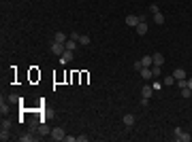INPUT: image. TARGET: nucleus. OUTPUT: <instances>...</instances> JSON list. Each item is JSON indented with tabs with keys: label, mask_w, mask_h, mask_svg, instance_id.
Instances as JSON below:
<instances>
[{
	"label": "nucleus",
	"mask_w": 192,
	"mask_h": 142,
	"mask_svg": "<svg viewBox=\"0 0 192 142\" xmlns=\"http://www.w3.org/2000/svg\"><path fill=\"white\" fill-rule=\"evenodd\" d=\"M152 94H154V87H152V85H143V89H141V95L149 100V98H152Z\"/></svg>",
	"instance_id": "6"
},
{
	"label": "nucleus",
	"mask_w": 192,
	"mask_h": 142,
	"mask_svg": "<svg viewBox=\"0 0 192 142\" xmlns=\"http://www.w3.org/2000/svg\"><path fill=\"white\" fill-rule=\"evenodd\" d=\"M2 130H11V121L9 119H2Z\"/></svg>",
	"instance_id": "22"
},
{
	"label": "nucleus",
	"mask_w": 192,
	"mask_h": 142,
	"mask_svg": "<svg viewBox=\"0 0 192 142\" xmlns=\"http://www.w3.org/2000/svg\"><path fill=\"white\" fill-rule=\"evenodd\" d=\"M9 138H11V136H9V130H2V131H0V140H2V142L9 140Z\"/></svg>",
	"instance_id": "21"
},
{
	"label": "nucleus",
	"mask_w": 192,
	"mask_h": 142,
	"mask_svg": "<svg viewBox=\"0 0 192 142\" xmlns=\"http://www.w3.org/2000/svg\"><path fill=\"white\" fill-rule=\"evenodd\" d=\"M173 79H175V81L186 79V70H184V68H175V72H173Z\"/></svg>",
	"instance_id": "9"
},
{
	"label": "nucleus",
	"mask_w": 192,
	"mask_h": 142,
	"mask_svg": "<svg viewBox=\"0 0 192 142\" xmlns=\"http://www.w3.org/2000/svg\"><path fill=\"white\" fill-rule=\"evenodd\" d=\"M152 87H154V91H160V89H162V83H160V81H156Z\"/></svg>",
	"instance_id": "27"
},
{
	"label": "nucleus",
	"mask_w": 192,
	"mask_h": 142,
	"mask_svg": "<svg viewBox=\"0 0 192 142\" xmlns=\"http://www.w3.org/2000/svg\"><path fill=\"white\" fill-rule=\"evenodd\" d=\"M71 59H73V51H64V53L60 55V62H62V64H68Z\"/></svg>",
	"instance_id": "12"
},
{
	"label": "nucleus",
	"mask_w": 192,
	"mask_h": 142,
	"mask_svg": "<svg viewBox=\"0 0 192 142\" xmlns=\"http://www.w3.org/2000/svg\"><path fill=\"white\" fill-rule=\"evenodd\" d=\"M64 138H66V131L62 130V127L51 130V140H64Z\"/></svg>",
	"instance_id": "2"
},
{
	"label": "nucleus",
	"mask_w": 192,
	"mask_h": 142,
	"mask_svg": "<svg viewBox=\"0 0 192 142\" xmlns=\"http://www.w3.org/2000/svg\"><path fill=\"white\" fill-rule=\"evenodd\" d=\"M158 11H160V9H158V4H149V13H152V15L158 13Z\"/></svg>",
	"instance_id": "26"
},
{
	"label": "nucleus",
	"mask_w": 192,
	"mask_h": 142,
	"mask_svg": "<svg viewBox=\"0 0 192 142\" xmlns=\"http://www.w3.org/2000/svg\"><path fill=\"white\" fill-rule=\"evenodd\" d=\"M141 79H145V81H149V79H154V74H152V68H141Z\"/></svg>",
	"instance_id": "8"
},
{
	"label": "nucleus",
	"mask_w": 192,
	"mask_h": 142,
	"mask_svg": "<svg viewBox=\"0 0 192 142\" xmlns=\"http://www.w3.org/2000/svg\"><path fill=\"white\" fill-rule=\"evenodd\" d=\"M64 140H66V142H77V136H66Z\"/></svg>",
	"instance_id": "28"
},
{
	"label": "nucleus",
	"mask_w": 192,
	"mask_h": 142,
	"mask_svg": "<svg viewBox=\"0 0 192 142\" xmlns=\"http://www.w3.org/2000/svg\"><path fill=\"white\" fill-rule=\"evenodd\" d=\"M134 30H137V34H147V30H149V25H147V21H145V19H141V21H139V24H137V28H134Z\"/></svg>",
	"instance_id": "3"
},
{
	"label": "nucleus",
	"mask_w": 192,
	"mask_h": 142,
	"mask_svg": "<svg viewBox=\"0 0 192 142\" xmlns=\"http://www.w3.org/2000/svg\"><path fill=\"white\" fill-rule=\"evenodd\" d=\"M9 102H13V104H17V102H24V100H22V98H19L17 94H11V95H9Z\"/></svg>",
	"instance_id": "19"
},
{
	"label": "nucleus",
	"mask_w": 192,
	"mask_h": 142,
	"mask_svg": "<svg viewBox=\"0 0 192 142\" xmlns=\"http://www.w3.org/2000/svg\"><path fill=\"white\" fill-rule=\"evenodd\" d=\"M64 51H66L64 43H58V40H53V43H51V53H56V55H62Z\"/></svg>",
	"instance_id": "1"
},
{
	"label": "nucleus",
	"mask_w": 192,
	"mask_h": 142,
	"mask_svg": "<svg viewBox=\"0 0 192 142\" xmlns=\"http://www.w3.org/2000/svg\"><path fill=\"white\" fill-rule=\"evenodd\" d=\"M7 110H9V104H4V98H2V104H0V112H2V115H4V112H7Z\"/></svg>",
	"instance_id": "25"
},
{
	"label": "nucleus",
	"mask_w": 192,
	"mask_h": 142,
	"mask_svg": "<svg viewBox=\"0 0 192 142\" xmlns=\"http://www.w3.org/2000/svg\"><path fill=\"white\" fill-rule=\"evenodd\" d=\"M122 121H124V125H126V127H132V125H134V121H137V117L128 112V115H124V119H122Z\"/></svg>",
	"instance_id": "5"
},
{
	"label": "nucleus",
	"mask_w": 192,
	"mask_h": 142,
	"mask_svg": "<svg viewBox=\"0 0 192 142\" xmlns=\"http://www.w3.org/2000/svg\"><path fill=\"white\" fill-rule=\"evenodd\" d=\"M38 134H43V136H47V134H51V130H49L47 125H45V123H41V125H38Z\"/></svg>",
	"instance_id": "15"
},
{
	"label": "nucleus",
	"mask_w": 192,
	"mask_h": 142,
	"mask_svg": "<svg viewBox=\"0 0 192 142\" xmlns=\"http://www.w3.org/2000/svg\"><path fill=\"white\" fill-rule=\"evenodd\" d=\"M160 66H152V74H154V76H160Z\"/></svg>",
	"instance_id": "24"
},
{
	"label": "nucleus",
	"mask_w": 192,
	"mask_h": 142,
	"mask_svg": "<svg viewBox=\"0 0 192 142\" xmlns=\"http://www.w3.org/2000/svg\"><path fill=\"white\" fill-rule=\"evenodd\" d=\"M53 40H58V43H66L68 38H66V34H64V32H56V38H53Z\"/></svg>",
	"instance_id": "16"
},
{
	"label": "nucleus",
	"mask_w": 192,
	"mask_h": 142,
	"mask_svg": "<svg viewBox=\"0 0 192 142\" xmlns=\"http://www.w3.org/2000/svg\"><path fill=\"white\" fill-rule=\"evenodd\" d=\"M175 83V79H173V74H171V76H164V83L162 85H173Z\"/></svg>",
	"instance_id": "23"
},
{
	"label": "nucleus",
	"mask_w": 192,
	"mask_h": 142,
	"mask_svg": "<svg viewBox=\"0 0 192 142\" xmlns=\"http://www.w3.org/2000/svg\"><path fill=\"white\" fill-rule=\"evenodd\" d=\"M79 45H90V36H83V34H79V40H77Z\"/></svg>",
	"instance_id": "18"
},
{
	"label": "nucleus",
	"mask_w": 192,
	"mask_h": 142,
	"mask_svg": "<svg viewBox=\"0 0 192 142\" xmlns=\"http://www.w3.org/2000/svg\"><path fill=\"white\" fill-rule=\"evenodd\" d=\"M152 62H154V66H162V64H164V55H162V53H154V55H152Z\"/></svg>",
	"instance_id": "7"
},
{
	"label": "nucleus",
	"mask_w": 192,
	"mask_h": 142,
	"mask_svg": "<svg viewBox=\"0 0 192 142\" xmlns=\"http://www.w3.org/2000/svg\"><path fill=\"white\" fill-rule=\"evenodd\" d=\"M181 131H184V130H181V127H175V131H173V136H175V138H177V136H179Z\"/></svg>",
	"instance_id": "29"
},
{
	"label": "nucleus",
	"mask_w": 192,
	"mask_h": 142,
	"mask_svg": "<svg viewBox=\"0 0 192 142\" xmlns=\"http://www.w3.org/2000/svg\"><path fill=\"white\" fill-rule=\"evenodd\" d=\"M32 140H34L32 134H24V136H19V142H32Z\"/></svg>",
	"instance_id": "17"
},
{
	"label": "nucleus",
	"mask_w": 192,
	"mask_h": 142,
	"mask_svg": "<svg viewBox=\"0 0 192 142\" xmlns=\"http://www.w3.org/2000/svg\"><path fill=\"white\" fill-rule=\"evenodd\" d=\"M175 140H179V142H190V140H192V136L188 134V131H181V134L177 136V138H175Z\"/></svg>",
	"instance_id": "14"
},
{
	"label": "nucleus",
	"mask_w": 192,
	"mask_h": 142,
	"mask_svg": "<svg viewBox=\"0 0 192 142\" xmlns=\"http://www.w3.org/2000/svg\"><path fill=\"white\" fill-rule=\"evenodd\" d=\"M154 24H156V25H162V24H164V15H162L160 11L154 13Z\"/></svg>",
	"instance_id": "13"
},
{
	"label": "nucleus",
	"mask_w": 192,
	"mask_h": 142,
	"mask_svg": "<svg viewBox=\"0 0 192 142\" xmlns=\"http://www.w3.org/2000/svg\"><path fill=\"white\" fill-rule=\"evenodd\" d=\"M141 64H143V68H152V66H154L152 55H143V57H141Z\"/></svg>",
	"instance_id": "11"
},
{
	"label": "nucleus",
	"mask_w": 192,
	"mask_h": 142,
	"mask_svg": "<svg viewBox=\"0 0 192 142\" xmlns=\"http://www.w3.org/2000/svg\"><path fill=\"white\" fill-rule=\"evenodd\" d=\"M190 98H192V95H190Z\"/></svg>",
	"instance_id": "31"
},
{
	"label": "nucleus",
	"mask_w": 192,
	"mask_h": 142,
	"mask_svg": "<svg viewBox=\"0 0 192 142\" xmlns=\"http://www.w3.org/2000/svg\"><path fill=\"white\" fill-rule=\"evenodd\" d=\"M77 45H79V43H77V40H73V38H68V40L64 43V47H66V51H75V49H77Z\"/></svg>",
	"instance_id": "10"
},
{
	"label": "nucleus",
	"mask_w": 192,
	"mask_h": 142,
	"mask_svg": "<svg viewBox=\"0 0 192 142\" xmlns=\"http://www.w3.org/2000/svg\"><path fill=\"white\" fill-rule=\"evenodd\" d=\"M139 21H141V17H137V15H128L126 17V25H130V28H137Z\"/></svg>",
	"instance_id": "4"
},
{
	"label": "nucleus",
	"mask_w": 192,
	"mask_h": 142,
	"mask_svg": "<svg viewBox=\"0 0 192 142\" xmlns=\"http://www.w3.org/2000/svg\"><path fill=\"white\" fill-rule=\"evenodd\" d=\"M188 87H190V89H192V76H190V79H188Z\"/></svg>",
	"instance_id": "30"
},
{
	"label": "nucleus",
	"mask_w": 192,
	"mask_h": 142,
	"mask_svg": "<svg viewBox=\"0 0 192 142\" xmlns=\"http://www.w3.org/2000/svg\"><path fill=\"white\" fill-rule=\"evenodd\" d=\"M190 95H192L190 87H184V89H181V98H190Z\"/></svg>",
	"instance_id": "20"
}]
</instances>
